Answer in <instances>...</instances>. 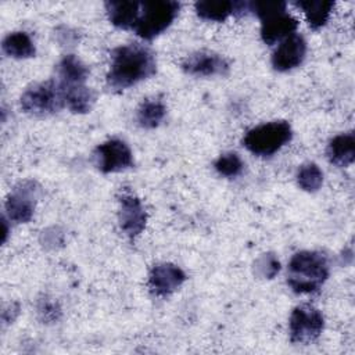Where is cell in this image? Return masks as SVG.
Here are the masks:
<instances>
[{
	"instance_id": "1",
	"label": "cell",
	"mask_w": 355,
	"mask_h": 355,
	"mask_svg": "<svg viewBox=\"0 0 355 355\" xmlns=\"http://www.w3.org/2000/svg\"><path fill=\"white\" fill-rule=\"evenodd\" d=\"M157 71V62L150 49L139 43L118 46L111 53L107 85L114 90H125L148 79Z\"/></svg>"
},
{
	"instance_id": "16",
	"label": "cell",
	"mask_w": 355,
	"mask_h": 355,
	"mask_svg": "<svg viewBox=\"0 0 355 355\" xmlns=\"http://www.w3.org/2000/svg\"><path fill=\"white\" fill-rule=\"evenodd\" d=\"M61 85L65 107L73 114H86L92 110L96 94L85 83L78 85Z\"/></svg>"
},
{
	"instance_id": "20",
	"label": "cell",
	"mask_w": 355,
	"mask_h": 355,
	"mask_svg": "<svg viewBox=\"0 0 355 355\" xmlns=\"http://www.w3.org/2000/svg\"><path fill=\"white\" fill-rule=\"evenodd\" d=\"M200 18L207 21L222 22L230 15H234V1L230 0H200L194 4Z\"/></svg>"
},
{
	"instance_id": "14",
	"label": "cell",
	"mask_w": 355,
	"mask_h": 355,
	"mask_svg": "<svg viewBox=\"0 0 355 355\" xmlns=\"http://www.w3.org/2000/svg\"><path fill=\"white\" fill-rule=\"evenodd\" d=\"M140 6L141 3L133 0H112L105 3V11L114 26L121 29H133L140 15Z\"/></svg>"
},
{
	"instance_id": "23",
	"label": "cell",
	"mask_w": 355,
	"mask_h": 355,
	"mask_svg": "<svg viewBox=\"0 0 355 355\" xmlns=\"http://www.w3.org/2000/svg\"><path fill=\"white\" fill-rule=\"evenodd\" d=\"M214 166L219 175L226 178H236L243 172L244 164L239 157V154L230 151V153L220 154L214 162Z\"/></svg>"
},
{
	"instance_id": "24",
	"label": "cell",
	"mask_w": 355,
	"mask_h": 355,
	"mask_svg": "<svg viewBox=\"0 0 355 355\" xmlns=\"http://www.w3.org/2000/svg\"><path fill=\"white\" fill-rule=\"evenodd\" d=\"M280 270V262L273 254H263L255 262V272L258 276L265 279H272Z\"/></svg>"
},
{
	"instance_id": "4",
	"label": "cell",
	"mask_w": 355,
	"mask_h": 355,
	"mask_svg": "<svg viewBox=\"0 0 355 355\" xmlns=\"http://www.w3.org/2000/svg\"><path fill=\"white\" fill-rule=\"evenodd\" d=\"M180 3L171 0L143 1L140 15L133 28L135 33L144 40H151L162 33L176 18Z\"/></svg>"
},
{
	"instance_id": "8",
	"label": "cell",
	"mask_w": 355,
	"mask_h": 355,
	"mask_svg": "<svg viewBox=\"0 0 355 355\" xmlns=\"http://www.w3.org/2000/svg\"><path fill=\"white\" fill-rule=\"evenodd\" d=\"M119 200V226L122 232L129 237H137L146 227L147 212L140 198L130 193L122 191L118 197Z\"/></svg>"
},
{
	"instance_id": "15",
	"label": "cell",
	"mask_w": 355,
	"mask_h": 355,
	"mask_svg": "<svg viewBox=\"0 0 355 355\" xmlns=\"http://www.w3.org/2000/svg\"><path fill=\"white\" fill-rule=\"evenodd\" d=\"M327 158L331 164L345 168L355 159V135L354 132L340 133L334 136L326 150Z\"/></svg>"
},
{
	"instance_id": "21",
	"label": "cell",
	"mask_w": 355,
	"mask_h": 355,
	"mask_svg": "<svg viewBox=\"0 0 355 355\" xmlns=\"http://www.w3.org/2000/svg\"><path fill=\"white\" fill-rule=\"evenodd\" d=\"M166 115V107L161 100L147 98L137 108V122L141 128H157Z\"/></svg>"
},
{
	"instance_id": "25",
	"label": "cell",
	"mask_w": 355,
	"mask_h": 355,
	"mask_svg": "<svg viewBox=\"0 0 355 355\" xmlns=\"http://www.w3.org/2000/svg\"><path fill=\"white\" fill-rule=\"evenodd\" d=\"M37 309H39V313L42 315V319L43 320H50V322L57 320L58 315L61 313V309L57 305V302H54L51 300H47V298L40 300Z\"/></svg>"
},
{
	"instance_id": "17",
	"label": "cell",
	"mask_w": 355,
	"mask_h": 355,
	"mask_svg": "<svg viewBox=\"0 0 355 355\" xmlns=\"http://www.w3.org/2000/svg\"><path fill=\"white\" fill-rule=\"evenodd\" d=\"M58 82L62 85L85 83L89 76V68L73 54L64 55L57 65Z\"/></svg>"
},
{
	"instance_id": "11",
	"label": "cell",
	"mask_w": 355,
	"mask_h": 355,
	"mask_svg": "<svg viewBox=\"0 0 355 355\" xmlns=\"http://www.w3.org/2000/svg\"><path fill=\"white\" fill-rule=\"evenodd\" d=\"M306 54V42L298 35L293 33L283 39L272 54V65L276 71L286 72L301 65Z\"/></svg>"
},
{
	"instance_id": "2",
	"label": "cell",
	"mask_w": 355,
	"mask_h": 355,
	"mask_svg": "<svg viewBox=\"0 0 355 355\" xmlns=\"http://www.w3.org/2000/svg\"><path fill=\"white\" fill-rule=\"evenodd\" d=\"M329 277V263L319 251L295 252L287 269V284L298 294L315 293Z\"/></svg>"
},
{
	"instance_id": "7",
	"label": "cell",
	"mask_w": 355,
	"mask_h": 355,
	"mask_svg": "<svg viewBox=\"0 0 355 355\" xmlns=\"http://www.w3.org/2000/svg\"><path fill=\"white\" fill-rule=\"evenodd\" d=\"M94 161L103 173L119 172L133 165V154L121 139H110L94 148Z\"/></svg>"
},
{
	"instance_id": "5",
	"label": "cell",
	"mask_w": 355,
	"mask_h": 355,
	"mask_svg": "<svg viewBox=\"0 0 355 355\" xmlns=\"http://www.w3.org/2000/svg\"><path fill=\"white\" fill-rule=\"evenodd\" d=\"M21 108L35 116H46L65 107L61 85L57 79L29 86L21 96Z\"/></svg>"
},
{
	"instance_id": "12",
	"label": "cell",
	"mask_w": 355,
	"mask_h": 355,
	"mask_svg": "<svg viewBox=\"0 0 355 355\" xmlns=\"http://www.w3.org/2000/svg\"><path fill=\"white\" fill-rule=\"evenodd\" d=\"M297 28L298 19L286 10H280L261 18V39L265 44H273L293 35Z\"/></svg>"
},
{
	"instance_id": "13",
	"label": "cell",
	"mask_w": 355,
	"mask_h": 355,
	"mask_svg": "<svg viewBox=\"0 0 355 355\" xmlns=\"http://www.w3.org/2000/svg\"><path fill=\"white\" fill-rule=\"evenodd\" d=\"M6 212L10 220L15 223H26L35 212V193L31 183H22L6 200Z\"/></svg>"
},
{
	"instance_id": "18",
	"label": "cell",
	"mask_w": 355,
	"mask_h": 355,
	"mask_svg": "<svg viewBox=\"0 0 355 355\" xmlns=\"http://www.w3.org/2000/svg\"><path fill=\"white\" fill-rule=\"evenodd\" d=\"M294 4L302 10L308 25L312 29L322 28L329 21L334 7V1L330 0H301L295 1Z\"/></svg>"
},
{
	"instance_id": "9",
	"label": "cell",
	"mask_w": 355,
	"mask_h": 355,
	"mask_svg": "<svg viewBox=\"0 0 355 355\" xmlns=\"http://www.w3.org/2000/svg\"><path fill=\"white\" fill-rule=\"evenodd\" d=\"M229 62L225 57L209 50H201L189 54L183 62L182 69L194 76H215L226 75L229 72Z\"/></svg>"
},
{
	"instance_id": "10",
	"label": "cell",
	"mask_w": 355,
	"mask_h": 355,
	"mask_svg": "<svg viewBox=\"0 0 355 355\" xmlns=\"http://www.w3.org/2000/svg\"><path fill=\"white\" fill-rule=\"evenodd\" d=\"M184 280L186 273L178 265L169 262L154 265L148 273V287L157 297L171 295Z\"/></svg>"
},
{
	"instance_id": "6",
	"label": "cell",
	"mask_w": 355,
	"mask_h": 355,
	"mask_svg": "<svg viewBox=\"0 0 355 355\" xmlns=\"http://www.w3.org/2000/svg\"><path fill=\"white\" fill-rule=\"evenodd\" d=\"M324 327V318L312 305H298L293 309L288 320V331L293 343L311 344L319 338Z\"/></svg>"
},
{
	"instance_id": "26",
	"label": "cell",
	"mask_w": 355,
	"mask_h": 355,
	"mask_svg": "<svg viewBox=\"0 0 355 355\" xmlns=\"http://www.w3.org/2000/svg\"><path fill=\"white\" fill-rule=\"evenodd\" d=\"M7 233H8L7 222H6V219H3V243L7 240Z\"/></svg>"
},
{
	"instance_id": "19",
	"label": "cell",
	"mask_w": 355,
	"mask_h": 355,
	"mask_svg": "<svg viewBox=\"0 0 355 355\" xmlns=\"http://www.w3.org/2000/svg\"><path fill=\"white\" fill-rule=\"evenodd\" d=\"M3 51L12 58H29L36 53L33 40L26 32L15 31L8 33L1 42Z\"/></svg>"
},
{
	"instance_id": "22",
	"label": "cell",
	"mask_w": 355,
	"mask_h": 355,
	"mask_svg": "<svg viewBox=\"0 0 355 355\" xmlns=\"http://www.w3.org/2000/svg\"><path fill=\"white\" fill-rule=\"evenodd\" d=\"M297 183L305 191H318L323 183V172L315 162H306L297 172Z\"/></svg>"
},
{
	"instance_id": "3",
	"label": "cell",
	"mask_w": 355,
	"mask_h": 355,
	"mask_svg": "<svg viewBox=\"0 0 355 355\" xmlns=\"http://www.w3.org/2000/svg\"><path fill=\"white\" fill-rule=\"evenodd\" d=\"M293 137L287 121H270L250 129L243 137L244 147L259 157H270L286 146Z\"/></svg>"
}]
</instances>
